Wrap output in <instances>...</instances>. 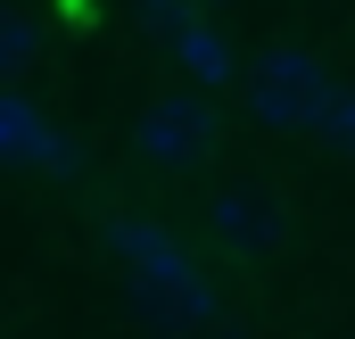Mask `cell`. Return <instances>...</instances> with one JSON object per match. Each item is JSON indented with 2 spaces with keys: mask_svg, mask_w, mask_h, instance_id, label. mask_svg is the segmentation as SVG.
I'll list each match as a JSON object with an SVG mask.
<instances>
[{
  "mask_svg": "<svg viewBox=\"0 0 355 339\" xmlns=\"http://www.w3.org/2000/svg\"><path fill=\"white\" fill-rule=\"evenodd\" d=\"M207 232H215V249L232 256H272L289 240V215H281V190L272 182H223V190H207Z\"/></svg>",
  "mask_w": 355,
  "mask_h": 339,
  "instance_id": "obj_4",
  "label": "cell"
},
{
  "mask_svg": "<svg viewBox=\"0 0 355 339\" xmlns=\"http://www.w3.org/2000/svg\"><path fill=\"white\" fill-rule=\"evenodd\" d=\"M331 83H339V75H331L314 50L281 42V50H265L257 67H240V108H248L265 133H281V141H314V116H322Z\"/></svg>",
  "mask_w": 355,
  "mask_h": 339,
  "instance_id": "obj_2",
  "label": "cell"
},
{
  "mask_svg": "<svg viewBox=\"0 0 355 339\" xmlns=\"http://www.w3.org/2000/svg\"><path fill=\"white\" fill-rule=\"evenodd\" d=\"M0 158H17V166H58V174L83 166V158H75V141H67V133H50L25 99H0Z\"/></svg>",
  "mask_w": 355,
  "mask_h": 339,
  "instance_id": "obj_5",
  "label": "cell"
},
{
  "mask_svg": "<svg viewBox=\"0 0 355 339\" xmlns=\"http://www.w3.org/2000/svg\"><path fill=\"white\" fill-rule=\"evenodd\" d=\"M132 17H141V33H157V42L174 50V33L198 25V0H132Z\"/></svg>",
  "mask_w": 355,
  "mask_h": 339,
  "instance_id": "obj_9",
  "label": "cell"
},
{
  "mask_svg": "<svg viewBox=\"0 0 355 339\" xmlns=\"http://www.w3.org/2000/svg\"><path fill=\"white\" fill-rule=\"evenodd\" d=\"M33 58H42V33H33V17L0 0V83H17Z\"/></svg>",
  "mask_w": 355,
  "mask_h": 339,
  "instance_id": "obj_8",
  "label": "cell"
},
{
  "mask_svg": "<svg viewBox=\"0 0 355 339\" xmlns=\"http://www.w3.org/2000/svg\"><path fill=\"white\" fill-rule=\"evenodd\" d=\"M99 240H107L124 290H132V306H141L149 323H166V331H207V323L223 315L215 281L190 265V249H182L166 224H149V215H107Z\"/></svg>",
  "mask_w": 355,
  "mask_h": 339,
  "instance_id": "obj_1",
  "label": "cell"
},
{
  "mask_svg": "<svg viewBox=\"0 0 355 339\" xmlns=\"http://www.w3.org/2000/svg\"><path fill=\"white\" fill-rule=\"evenodd\" d=\"M174 58L190 67V83H198V91H223V83H240V58H232V42H223V33H215L207 17H198L190 33H174Z\"/></svg>",
  "mask_w": 355,
  "mask_h": 339,
  "instance_id": "obj_6",
  "label": "cell"
},
{
  "mask_svg": "<svg viewBox=\"0 0 355 339\" xmlns=\"http://www.w3.org/2000/svg\"><path fill=\"white\" fill-rule=\"evenodd\" d=\"M215 133H223V116H215V99L198 83L157 91V99L132 116V149H141L149 166H207V158H215Z\"/></svg>",
  "mask_w": 355,
  "mask_h": 339,
  "instance_id": "obj_3",
  "label": "cell"
},
{
  "mask_svg": "<svg viewBox=\"0 0 355 339\" xmlns=\"http://www.w3.org/2000/svg\"><path fill=\"white\" fill-rule=\"evenodd\" d=\"M314 141H322V158H355V83H331L322 116H314Z\"/></svg>",
  "mask_w": 355,
  "mask_h": 339,
  "instance_id": "obj_7",
  "label": "cell"
}]
</instances>
